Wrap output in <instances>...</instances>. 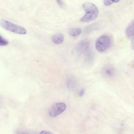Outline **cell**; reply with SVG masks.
Wrapping results in <instances>:
<instances>
[{"instance_id":"cell-6","label":"cell","mask_w":134,"mask_h":134,"mask_svg":"<svg viewBox=\"0 0 134 134\" xmlns=\"http://www.w3.org/2000/svg\"><path fill=\"white\" fill-rule=\"evenodd\" d=\"M101 72L103 76L105 78L111 79L115 76L116 71L115 68L113 66L107 65L102 68Z\"/></svg>"},{"instance_id":"cell-5","label":"cell","mask_w":134,"mask_h":134,"mask_svg":"<svg viewBox=\"0 0 134 134\" xmlns=\"http://www.w3.org/2000/svg\"><path fill=\"white\" fill-rule=\"evenodd\" d=\"M90 44V41L88 40L85 39L83 40L77 44L76 49L81 53H86L89 51Z\"/></svg>"},{"instance_id":"cell-13","label":"cell","mask_w":134,"mask_h":134,"mask_svg":"<svg viewBox=\"0 0 134 134\" xmlns=\"http://www.w3.org/2000/svg\"><path fill=\"white\" fill-rule=\"evenodd\" d=\"M58 4L61 8H62L64 5V3L62 1L60 0H57L56 1Z\"/></svg>"},{"instance_id":"cell-8","label":"cell","mask_w":134,"mask_h":134,"mask_svg":"<svg viewBox=\"0 0 134 134\" xmlns=\"http://www.w3.org/2000/svg\"><path fill=\"white\" fill-rule=\"evenodd\" d=\"M134 20H133L129 24L126 30V34L129 37L133 36L134 34Z\"/></svg>"},{"instance_id":"cell-16","label":"cell","mask_w":134,"mask_h":134,"mask_svg":"<svg viewBox=\"0 0 134 134\" xmlns=\"http://www.w3.org/2000/svg\"><path fill=\"white\" fill-rule=\"evenodd\" d=\"M113 2H114V3H117V2H119V0H113Z\"/></svg>"},{"instance_id":"cell-7","label":"cell","mask_w":134,"mask_h":134,"mask_svg":"<svg viewBox=\"0 0 134 134\" xmlns=\"http://www.w3.org/2000/svg\"><path fill=\"white\" fill-rule=\"evenodd\" d=\"M64 36L61 33H58L53 35L52 37V40L54 44H59L63 41Z\"/></svg>"},{"instance_id":"cell-3","label":"cell","mask_w":134,"mask_h":134,"mask_svg":"<svg viewBox=\"0 0 134 134\" xmlns=\"http://www.w3.org/2000/svg\"><path fill=\"white\" fill-rule=\"evenodd\" d=\"M111 40L108 35H103L100 37L97 40L95 47L100 52H103L107 50L110 47Z\"/></svg>"},{"instance_id":"cell-14","label":"cell","mask_w":134,"mask_h":134,"mask_svg":"<svg viewBox=\"0 0 134 134\" xmlns=\"http://www.w3.org/2000/svg\"><path fill=\"white\" fill-rule=\"evenodd\" d=\"M39 134H54L52 132L47 131L43 130L40 132Z\"/></svg>"},{"instance_id":"cell-9","label":"cell","mask_w":134,"mask_h":134,"mask_svg":"<svg viewBox=\"0 0 134 134\" xmlns=\"http://www.w3.org/2000/svg\"><path fill=\"white\" fill-rule=\"evenodd\" d=\"M81 29L79 27H75L71 29L69 31L70 35L73 37L79 35L81 33Z\"/></svg>"},{"instance_id":"cell-1","label":"cell","mask_w":134,"mask_h":134,"mask_svg":"<svg viewBox=\"0 0 134 134\" xmlns=\"http://www.w3.org/2000/svg\"><path fill=\"white\" fill-rule=\"evenodd\" d=\"M83 9L86 12L84 15L80 19L83 22H87L93 20L97 16L98 10L93 3L90 2L85 3L82 5Z\"/></svg>"},{"instance_id":"cell-2","label":"cell","mask_w":134,"mask_h":134,"mask_svg":"<svg viewBox=\"0 0 134 134\" xmlns=\"http://www.w3.org/2000/svg\"><path fill=\"white\" fill-rule=\"evenodd\" d=\"M0 25L4 29L14 33L24 35L27 33L26 29L23 27L4 19H0Z\"/></svg>"},{"instance_id":"cell-10","label":"cell","mask_w":134,"mask_h":134,"mask_svg":"<svg viewBox=\"0 0 134 134\" xmlns=\"http://www.w3.org/2000/svg\"><path fill=\"white\" fill-rule=\"evenodd\" d=\"M8 44V41L0 35V46H5Z\"/></svg>"},{"instance_id":"cell-4","label":"cell","mask_w":134,"mask_h":134,"mask_svg":"<svg viewBox=\"0 0 134 134\" xmlns=\"http://www.w3.org/2000/svg\"><path fill=\"white\" fill-rule=\"evenodd\" d=\"M66 106L63 102H58L53 104L49 108L48 113L51 117H54L61 114L65 110Z\"/></svg>"},{"instance_id":"cell-15","label":"cell","mask_w":134,"mask_h":134,"mask_svg":"<svg viewBox=\"0 0 134 134\" xmlns=\"http://www.w3.org/2000/svg\"><path fill=\"white\" fill-rule=\"evenodd\" d=\"M85 92V90L83 88L81 89L79 91V95L80 97H81L82 96Z\"/></svg>"},{"instance_id":"cell-11","label":"cell","mask_w":134,"mask_h":134,"mask_svg":"<svg viewBox=\"0 0 134 134\" xmlns=\"http://www.w3.org/2000/svg\"><path fill=\"white\" fill-rule=\"evenodd\" d=\"M113 3V0H104L103 1L104 4L106 6H110Z\"/></svg>"},{"instance_id":"cell-12","label":"cell","mask_w":134,"mask_h":134,"mask_svg":"<svg viewBox=\"0 0 134 134\" xmlns=\"http://www.w3.org/2000/svg\"><path fill=\"white\" fill-rule=\"evenodd\" d=\"M15 134H30L28 132L21 130H18L16 132Z\"/></svg>"}]
</instances>
